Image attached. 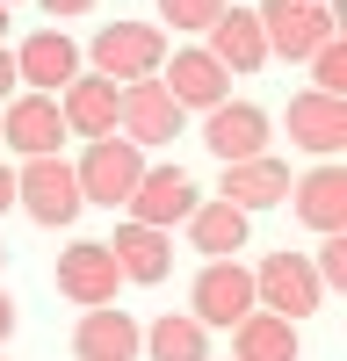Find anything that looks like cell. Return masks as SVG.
Returning <instances> with one entry per match:
<instances>
[{
  "instance_id": "obj_17",
  "label": "cell",
  "mask_w": 347,
  "mask_h": 361,
  "mask_svg": "<svg viewBox=\"0 0 347 361\" xmlns=\"http://www.w3.org/2000/svg\"><path fill=\"white\" fill-rule=\"evenodd\" d=\"M138 354H145V325L130 311H116V304L87 311L73 325V361H138Z\"/></svg>"
},
{
  "instance_id": "obj_1",
  "label": "cell",
  "mask_w": 347,
  "mask_h": 361,
  "mask_svg": "<svg viewBox=\"0 0 347 361\" xmlns=\"http://www.w3.org/2000/svg\"><path fill=\"white\" fill-rule=\"evenodd\" d=\"M260 15V37H268V58H289V66H304L318 44L340 37V8L333 0H268Z\"/></svg>"
},
{
  "instance_id": "obj_12",
  "label": "cell",
  "mask_w": 347,
  "mask_h": 361,
  "mask_svg": "<svg viewBox=\"0 0 347 361\" xmlns=\"http://www.w3.org/2000/svg\"><path fill=\"white\" fill-rule=\"evenodd\" d=\"M58 289H66L80 311H102V304H116L123 275H116V260H109V246H102V238H80V246H66V253H58Z\"/></svg>"
},
{
  "instance_id": "obj_25",
  "label": "cell",
  "mask_w": 347,
  "mask_h": 361,
  "mask_svg": "<svg viewBox=\"0 0 347 361\" xmlns=\"http://www.w3.org/2000/svg\"><path fill=\"white\" fill-rule=\"evenodd\" d=\"M304 260H311V275H318V289H326V296H333V289H347V231H333L326 246L304 253Z\"/></svg>"
},
{
  "instance_id": "obj_15",
  "label": "cell",
  "mask_w": 347,
  "mask_h": 361,
  "mask_svg": "<svg viewBox=\"0 0 347 361\" xmlns=\"http://www.w3.org/2000/svg\"><path fill=\"white\" fill-rule=\"evenodd\" d=\"M159 87L181 109H217V102H231V73L217 66L202 44H188V51H174L166 66H159Z\"/></svg>"
},
{
  "instance_id": "obj_3",
  "label": "cell",
  "mask_w": 347,
  "mask_h": 361,
  "mask_svg": "<svg viewBox=\"0 0 347 361\" xmlns=\"http://www.w3.org/2000/svg\"><path fill=\"white\" fill-rule=\"evenodd\" d=\"M181 130H188V109L174 102L159 80H130V87H116V137H130L138 152L174 145Z\"/></svg>"
},
{
  "instance_id": "obj_33",
  "label": "cell",
  "mask_w": 347,
  "mask_h": 361,
  "mask_svg": "<svg viewBox=\"0 0 347 361\" xmlns=\"http://www.w3.org/2000/svg\"><path fill=\"white\" fill-rule=\"evenodd\" d=\"M0 260H8V246H0Z\"/></svg>"
},
{
  "instance_id": "obj_21",
  "label": "cell",
  "mask_w": 347,
  "mask_h": 361,
  "mask_svg": "<svg viewBox=\"0 0 347 361\" xmlns=\"http://www.w3.org/2000/svg\"><path fill=\"white\" fill-rule=\"evenodd\" d=\"M188 246L202 260H239V246H246V209H231L224 195L217 202H195L188 209Z\"/></svg>"
},
{
  "instance_id": "obj_5",
  "label": "cell",
  "mask_w": 347,
  "mask_h": 361,
  "mask_svg": "<svg viewBox=\"0 0 347 361\" xmlns=\"http://www.w3.org/2000/svg\"><path fill=\"white\" fill-rule=\"evenodd\" d=\"M253 304L275 311V318H289V325H304L318 304H326V289H318V275H311L304 253H268L253 267Z\"/></svg>"
},
{
  "instance_id": "obj_11",
  "label": "cell",
  "mask_w": 347,
  "mask_h": 361,
  "mask_svg": "<svg viewBox=\"0 0 347 361\" xmlns=\"http://www.w3.org/2000/svg\"><path fill=\"white\" fill-rule=\"evenodd\" d=\"M289 209H297V224H304V231H318V238L347 231V166L318 159L304 180H289Z\"/></svg>"
},
{
  "instance_id": "obj_23",
  "label": "cell",
  "mask_w": 347,
  "mask_h": 361,
  "mask_svg": "<svg viewBox=\"0 0 347 361\" xmlns=\"http://www.w3.org/2000/svg\"><path fill=\"white\" fill-rule=\"evenodd\" d=\"M145 354L152 361H210V325H195L188 311H166L159 325H145Z\"/></svg>"
},
{
  "instance_id": "obj_9",
  "label": "cell",
  "mask_w": 347,
  "mask_h": 361,
  "mask_svg": "<svg viewBox=\"0 0 347 361\" xmlns=\"http://www.w3.org/2000/svg\"><path fill=\"white\" fill-rule=\"evenodd\" d=\"M58 137H66V116L51 94H8L0 102V145H15L22 159H51Z\"/></svg>"
},
{
  "instance_id": "obj_16",
  "label": "cell",
  "mask_w": 347,
  "mask_h": 361,
  "mask_svg": "<svg viewBox=\"0 0 347 361\" xmlns=\"http://www.w3.org/2000/svg\"><path fill=\"white\" fill-rule=\"evenodd\" d=\"M58 116H66V130L73 137H116V80H102V73H73L66 87H58Z\"/></svg>"
},
{
  "instance_id": "obj_20",
  "label": "cell",
  "mask_w": 347,
  "mask_h": 361,
  "mask_svg": "<svg viewBox=\"0 0 347 361\" xmlns=\"http://www.w3.org/2000/svg\"><path fill=\"white\" fill-rule=\"evenodd\" d=\"M224 202L231 209H275V202H289V166L275 159V152H260V159H239V166H224Z\"/></svg>"
},
{
  "instance_id": "obj_6",
  "label": "cell",
  "mask_w": 347,
  "mask_h": 361,
  "mask_svg": "<svg viewBox=\"0 0 347 361\" xmlns=\"http://www.w3.org/2000/svg\"><path fill=\"white\" fill-rule=\"evenodd\" d=\"M73 180H80L87 202H109V209H116V202H130V188L145 180V152H138L130 137H95V145L73 159Z\"/></svg>"
},
{
  "instance_id": "obj_8",
  "label": "cell",
  "mask_w": 347,
  "mask_h": 361,
  "mask_svg": "<svg viewBox=\"0 0 347 361\" xmlns=\"http://www.w3.org/2000/svg\"><path fill=\"white\" fill-rule=\"evenodd\" d=\"M268 109H253V102H217V109H202V145L224 159V166H239V159H260L268 152Z\"/></svg>"
},
{
  "instance_id": "obj_7",
  "label": "cell",
  "mask_w": 347,
  "mask_h": 361,
  "mask_svg": "<svg viewBox=\"0 0 347 361\" xmlns=\"http://www.w3.org/2000/svg\"><path fill=\"white\" fill-rule=\"evenodd\" d=\"M246 311H260L253 304V267H239V260H202V275H195V289H188V318L195 325H239Z\"/></svg>"
},
{
  "instance_id": "obj_4",
  "label": "cell",
  "mask_w": 347,
  "mask_h": 361,
  "mask_svg": "<svg viewBox=\"0 0 347 361\" xmlns=\"http://www.w3.org/2000/svg\"><path fill=\"white\" fill-rule=\"evenodd\" d=\"M15 202L29 209V217H37V224H73L80 217V209H87V195H80V180H73V159H22L15 166Z\"/></svg>"
},
{
  "instance_id": "obj_29",
  "label": "cell",
  "mask_w": 347,
  "mask_h": 361,
  "mask_svg": "<svg viewBox=\"0 0 347 361\" xmlns=\"http://www.w3.org/2000/svg\"><path fill=\"white\" fill-rule=\"evenodd\" d=\"M95 0H44V15H87Z\"/></svg>"
},
{
  "instance_id": "obj_18",
  "label": "cell",
  "mask_w": 347,
  "mask_h": 361,
  "mask_svg": "<svg viewBox=\"0 0 347 361\" xmlns=\"http://www.w3.org/2000/svg\"><path fill=\"white\" fill-rule=\"evenodd\" d=\"M202 37H210L202 51H210L224 73H260V66H268V37H260V15L253 8H224Z\"/></svg>"
},
{
  "instance_id": "obj_27",
  "label": "cell",
  "mask_w": 347,
  "mask_h": 361,
  "mask_svg": "<svg viewBox=\"0 0 347 361\" xmlns=\"http://www.w3.org/2000/svg\"><path fill=\"white\" fill-rule=\"evenodd\" d=\"M15 87H22V80H15V51H8V44H0V102H8V94H15Z\"/></svg>"
},
{
  "instance_id": "obj_30",
  "label": "cell",
  "mask_w": 347,
  "mask_h": 361,
  "mask_svg": "<svg viewBox=\"0 0 347 361\" xmlns=\"http://www.w3.org/2000/svg\"><path fill=\"white\" fill-rule=\"evenodd\" d=\"M15 209V166H0V217Z\"/></svg>"
},
{
  "instance_id": "obj_26",
  "label": "cell",
  "mask_w": 347,
  "mask_h": 361,
  "mask_svg": "<svg viewBox=\"0 0 347 361\" xmlns=\"http://www.w3.org/2000/svg\"><path fill=\"white\" fill-rule=\"evenodd\" d=\"M224 8H231V0H159V15H166L174 29H210Z\"/></svg>"
},
{
  "instance_id": "obj_22",
  "label": "cell",
  "mask_w": 347,
  "mask_h": 361,
  "mask_svg": "<svg viewBox=\"0 0 347 361\" xmlns=\"http://www.w3.org/2000/svg\"><path fill=\"white\" fill-rule=\"evenodd\" d=\"M231 361H297V325L275 311H246L231 325Z\"/></svg>"
},
{
  "instance_id": "obj_13",
  "label": "cell",
  "mask_w": 347,
  "mask_h": 361,
  "mask_svg": "<svg viewBox=\"0 0 347 361\" xmlns=\"http://www.w3.org/2000/svg\"><path fill=\"white\" fill-rule=\"evenodd\" d=\"M80 73V44L66 37V29H37V37L15 44V80L29 87V94H58Z\"/></svg>"
},
{
  "instance_id": "obj_14",
  "label": "cell",
  "mask_w": 347,
  "mask_h": 361,
  "mask_svg": "<svg viewBox=\"0 0 347 361\" xmlns=\"http://www.w3.org/2000/svg\"><path fill=\"white\" fill-rule=\"evenodd\" d=\"M289 145H304V152H318V159H333V152H347V102L340 94H289Z\"/></svg>"
},
{
  "instance_id": "obj_32",
  "label": "cell",
  "mask_w": 347,
  "mask_h": 361,
  "mask_svg": "<svg viewBox=\"0 0 347 361\" xmlns=\"http://www.w3.org/2000/svg\"><path fill=\"white\" fill-rule=\"evenodd\" d=\"M0 8H15V0H0Z\"/></svg>"
},
{
  "instance_id": "obj_10",
  "label": "cell",
  "mask_w": 347,
  "mask_h": 361,
  "mask_svg": "<svg viewBox=\"0 0 347 361\" xmlns=\"http://www.w3.org/2000/svg\"><path fill=\"white\" fill-rule=\"evenodd\" d=\"M195 180L181 166H145V180L130 188V224H152V231H174V224H188V209H195Z\"/></svg>"
},
{
  "instance_id": "obj_31",
  "label": "cell",
  "mask_w": 347,
  "mask_h": 361,
  "mask_svg": "<svg viewBox=\"0 0 347 361\" xmlns=\"http://www.w3.org/2000/svg\"><path fill=\"white\" fill-rule=\"evenodd\" d=\"M0 37H8V8H0Z\"/></svg>"
},
{
  "instance_id": "obj_24",
  "label": "cell",
  "mask_w": 347,
  "mask_h": 361,
  "mask_svg": "<svg viewBox=\"0 0 347 361\" xmlns=\"http://www.w3.org/2000/svg\"><path fill=\"white\" fill-rule=\"evenodd\" d=\"M304 66H311V94H340V102H347V44H340V37L318 44Z\"/></svg>"
},
{
  "instance_id": "obj_2",
  "label": "cell",
  "mask_w": 347,
  "mask_h": 361,
  "mask_svg": "<svg viewBox=\"0 0 347 361\" xmlns=\"http://www.w3.org/2000/svg\"><path fill=\"white\" fill-rule=\"evenodd\" d=\"M87 66H95L102 80L130 87V80H159L166 66V29L159 22H109L95 44H87Z\"/></svg>"
},
{
  "instance_id": "obj_19",
  "label": "cell",
  "mask_w": 347,
  "mask_h": 361,
  "mask_svg": "<svg viewBox=\"0 0 347 361\" xmlns=\"http://www.w3.org/2000/svg\"><path fill=\"white\" fill-rule=\"evenodd\" d=\"M102 246L123 282H166V267H174V238L152 224H116V238H102Z\"/></svg>"
},
{
  "instance_id": "obj_28",
  "label": "cell",
  "mask_w": 347,
  "mask_h": 361,
  "mask_svg": "<svg viewBox=\"0 0 347 361\" xmlns=\"http://www.w3.org/2000/svg\"><path fill=\"white\" fill-rule=\"evenodd\" d=\"M8 333H15V296L0 289V347H8Z\"/></svg>"
}]
</instances>
